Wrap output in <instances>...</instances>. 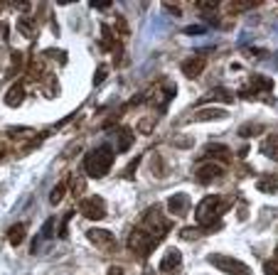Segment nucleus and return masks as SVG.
I'll return each instance as SVG.
<instances>
[{"label": "nucleus", "mask_w": 278, "mask_h": 275, "mask_svg": "<svg viewBox=\"0 0 278 275\" xmlns=\"http://www.w3.org/2000/svg\"><path fill=\"white\" fill-rule=\"evenodd\" d=\"M231 204H234V199L231 197H222V194H209V197H204L202 202L197 204L195 219H197V224H200V229H202L204 234L219 229V216Z\"/></svg>", "instance_id": "nucleus-1"}, {"label": "nucleus", "mask_w": 278, "mask_h": 275, "mask_svg": "<svg viewBox=\"0 0 278 275\" xmlns=\"http://www.w3.org/2000/svg\"><path fill=\"white\" fill-rule=\"evenodd\" d=\"M113 167V150L109 145H99L96 150H91L86 157H84V170L86 175L99 180V177H106Z\"/></svg>", "instance_id": "nucleus-2"}, {"label": "nucleus", "mask_w": 278, "mask_h": 275, "mask_svg": "<svg viewBox=\"0 0 278 275\" xmlns=\"http://www.w3.org/2000/svg\"><path fill=\"white\" fill-rule=\"evenodd\" d=\"M141 226H143L148 234H153L158 241L165 239L167 231L172 229V224L163 216V209H160V206H150L148 211L143 214V219H141Z\"/></svg>", "instance_id": "nucleus-3"}, {"label": "nucleus", "mask_w": 278, "mask_h": 275, "mask_svg": "<svg viewBox=\"0 0 278 275\" xmlns=\"http://www.w3.org/2000/svg\"><path fill=\"white\" fill-rule=\"evenodd\" d=\"M158 243H160V241L155 239L153 234H148L143 226H135V229L130 231V236H128V248L141 258H148L150 253L155 251Z\"/></svg>", "instance_id": "nucleus-4"}, {"label": "nucleus", "mask_w": 278, "mask_h": 275, "mask_svg": "<svg viewBox=\"0 0 278 275\" xmlns=\"http://www.w3.org/2000/svg\"><path fill=\"white\" fill-rule=\"evenodd\" d=\"M207 260H209V265H214V268H217V270H222L224 275H254V273H251V268H249L244 260H239V258H234V256L212 253Z\"/></svg>", "instance_id": "nucleus-5"}, {"label": "nucleus", "mask_w": 278, "mask_h": 275, "mask_svg": "<svg viewBox=\"0 0 278 275\" xmlns=\"http://www.w3.org/2000/svg\"><path fill=\"white\" fill-rule=\"evenodd\" d=\"M79 211L91 221H101L106 219V202L101 197H86L79 202Z\"/></svg>", "instance_id": "nucleus-6"}, {"label": "nucleus", "mask_w": 278, "mask_h": 275, "mask_svg": "<svg viewBox=\"0 0 278 275\" xmlns=\"http://www.w3.org/2000/svg\"><path fill=\"white\" fill-rule=\"evenodd\" d=\"M160 273L165 275H177L180 273V268H182V253L177 251V248H167L165 256L160 258Z\"/></svg>", "instance_id": "nucleus-7"}, {"label": "nucleus", "mask_w": 278, "mask_h": 275, "mask_svg": "<svg viewBox=\"0 0 278 275\" xmlns=\"http://www.w3.org/2000/svg\"><path fill=\"white\" fill-rule=\"evenodd\" d=\"M273 89V79H268V76H263V74H256V76H251V89H244L239 91L241 98H246V101H254V96L259 91H271Z\"/></svg>", "instance_id": "nucleus-8"}, {"label": "nucleus", "mask_w": 278, "mask_h": 275, "mask_svg": "<svg viewBox=\"0 0 278 275\" xmlns=\"http://www.w3.org/2000/svg\"><path fill=\"white\" fill-rule=\"evenodd\" d=\"M195 177H197V182H200V184H212L214 180L224 177V167L217 165V162H204V165L197 167Z\"/></svg>", "instance_id": "nucleus-9"}, {"label": "nucleus", "mask_w": 278, "mask_h": 275, "mask_svg": "<svg viewBox=\"0 0 278 275\" xmlns=\"http://www.w3.org/2000/svg\"><path fill=\"white\" fill-rule=\"evenodd\" d=\"M89 241H91L94 246H99L101 251H113L116 248V239H113L111 231H106V229H89Z\"/></svg>", "instance_id": "nucleus-10"}, {"label": "nucleus", "mask_w": 278, "mask_h": 275, "mask_svg": "<svg viewBox=\"0 0 278 275\" xmlns=\"http://www.w3.org/2000/svg\"><path fill=\"white\" fill-rule=\"evenodd\" d=\"M204 157H209L212 162H222V165H229L231 162V150L222 143H209V145L204 147Z\"/></svg>", "instance_id": "nucleus-11"}, {"label": "nucleus", "mask_w": 278, "mask_h": 275, "mask_svg": "<svg viewBox=\"0 0 278 275\" xmlns=\"http://www.w3.org/2000/svg\"><path fill=\"white\" fill-rule=\"evenodd\" d=\"M167 211H170L172 216H185L187 211H190V197H187L185 192L172 194V197L167 199Z\"/></svg>", "instance_id": "nucleus-12"}, {"label": "nucleus", "mask_w": 278, "mask_h": 275, "mask_svg": "<svg viewBox=\"0 0 278 275\" xmlns=\"http://www.w3.org/2000/svg\"><path fill=\"white\" fill-rule=\"evenodd\" d=\"M224 118H229V113L224 108H217V106H204V108H197V113H195V121H200V123H207V121H224Z\"/></svg>", "instance_id": "nucleus-13"}, {"label": "nucleus", "mask_w": 278, "mask_h": 275, "mask_svg": "<svg viewBox=\"0 0 278 275\" xmlns=\"http://www.w3.org/2000/svg\"><path fill=\"white\" fill-rule=\"evenodd\" d=\"M204 67H207V59H202V57H190V59L182 62V74H185L187 79H197L204 72Z\"/></svg>", "instance_id": "nucleus-14"}, {"label": "nucleus", "mask_w": 278, "mask_h": 275, "mask_svg": "<svg viewBox=\"0 0 278 275\" xmlns=\"http://www.w3.org/2000/svg\"><path fill=\"white\" fill-rule=\"evenodd\" d=\"M237 96L229 91V89H224V86H219V89H212L209 93H204L202 103H217V101H222V103H231Z\"/></svg>", "instance_id": "nucleus-15"}, {"label": "nucleus", "mask_w": 278, "mask_h": 275, "mask_svg": "<svg viewBox=\"0 0 278 275\" xmlns=\"http://www.w3.org/2000/svg\"><path fill=\"white\" fill-rule=\"evenodd\" d=\"M22 98H25V86L22 84H13L8 93H5V106H10V108H18L20 103H22Z\"/></svg>", "instance_id": "nucleus-16"}, {"label": "nucleus", "mask_w": 278, "mask_h": 275, "mask_svg": "<svg viewBox=\"0 0 278 275\" xmlns=\"http://www.w3.org/2000/svg\"><path fill=\"white\" fill-rule=\"evenodd\" d=\"M130 145H133V130L130 128L116 130V150L118 152H126V150H130Z\"/></svg>", "instance_id": "nucleus-17"}, {"label": "nucleus", "mask_w": 278, "mask_h": 275, "mask_svg": "<svg viewBox=\"0 0 278 275\" xmlns=\"http://www.w3.org/2000/svg\"><path fill=\"white\" fill-rule=\"evenodd\" d=\"M256 189H259V192H266V194H273L278 189V177H273V175L259 177V180H256Z\"/></svg>", "instance_id": "nucleus-18"}, {"label": "nucleus", "mask_w": 278, "mask_h": 275, "mask_svg": "<svg viewBox=\"0 0 278 275\" xmlns=\"http://www.w3.org/2000/svg\"><path fill=\"white\" fill-rule=\"evenodd\" d=\"M25 234H27V229H25V224H15V226H10V231H8V243L18 248L20 243L25 241Z\"/></svg>", "instance_id": "nucleus-19"}, {"label": "nucleus", "mask_w": 278, "mask_h": 275, "mask_svg": "<svg viewBox=\"0 0 278 275\" xmlns=\"http://www.w3.org/2000/svg\"><path fill=\"white\" fill-rule=\"evenodd\" d=\"M101 49H113L116 54H118V49H121V47H116V37H113L109 25H101Z\"/></svg>", "instance_id": "nucleus-20"}, {"label": "nucleus", "mask_w": 278, "mask_h": 275, "mask_svg": "<svg viewBox=\"0 0 278 275\" xmlns=\"http://www.w3.org/2000/svg\"><path fill=\"white\" fill-rule=\"evenodd\" d=\"M18 30L22 32V35L27 37V39H32L35 37V32H37V20L32 18H20L18 20Z\"/></svg>", "instance_id": "nucleus-21"}, {"label": "nucleus", "mask_w": 278, "mask_h": 275, "mask_svg": "<svg viewBox=\"0 0 278 275\" xmlns=\"http://www.w3.org/2000/svg\"><path fill=\"white\" fill-rule=\"evenodd\" d=\"M263 130L266 128H263L261 123H254V121H251V123H244L239 128V138H256V135H261Z\"/></svg>", "instance_id": "nucleus-22"}, {"label": "nucleus", "mask_w": 278, "mask_h": 275, "mask_svg": "<svg viewBox=\"0 0 278 275\" xmlns=\"http://www.w3.org/2000/svg\"><path fill=\"white\" fill-rule=\"evenodd\" d=\"M261 152H263L266 157H271V160H276V162H278V138L266 140V143L261 145Z\"/></svg>", "instance_id": "nucleus-23"}, {"label": "nucleus", "mask_w": 278, "mask_h": 275, "mask_svg": "<svg viewBox=\"0 0 278 275\" xmlns=\"http://www.w3.org/2000/svg\"><path fill=\"white\" fill-rule=\"evenodd\" d=\"M67 182H69V180H64V182H59L55 187V189H52V194H50V204H59L62 202V199H64V194H67Z\"/></svg>", "instance_id": "nucleus-24"}, {"label": "nucleus", "mask_w": 278, "mask_h": 275, "mask_svg": "<svg viewBox=\"0 0 278 275\" xmlns=\"http://www.w3.org/2000/svg\"><path fill=\"white\" fill-rule=\"evenodd\" d=\"M52 231H55V216H50V219L44 221V226H42V231H39L37 236L47 241V239H52Z\"/></svg>", "instance_id": "nucleus-25"}, {"label": "nucleus", "mask_w": 278, "mask_h": 275, "mask_svg": "<svg viewBox=\"0 0 278 275\" xmlns=\"http://www.w3.org/2000/svg\"><path fill=\"white\" fill-rule=\"evenodd\" d=\"M155 121L158 118H153V116H146L141 123H138V133H143V135H148L150 130H153V126H155Z\"/></svg>", "instance_id": "nucleus-26"}, {"label": "nucleus", "mask_w": 278, "mask_h": 275, "mask_svg": "<svg viewBox=\"0 0 278 275\" xmlns=\"http://www.w3.org/2000/svg\"><path fill=\"white\" fill-rule=\"evenodd\" d=\"M13 67H10V72H8V76H15L18 74V69H22V52H13Z\"/></svg>", "instance_id": "nucleus-27"}, {"label": "nucleus", "mask_w": 278, "mask_h": 275, "mask_svg": "<svg viewBox=\"0 0 278 275\" xmlns=\"http://www.w3.org/2000/svg\"><path fill=\"white\" fill-rule=\"evenodd\" d=\"M72 216H74V211H69V214L62 219V224H59V231H57V236H59V239H69V236H67V226H69Z\"/></svg>", "instance_id": "nucleus-28"}, {"label": "nucleus", "mask_w": 278, "mask_h": 275, "mask_svg": "<svg viewBox=\"0 0 278 275\" xmlns=\"http://www.w3.org/2000/svg\"><path fill=\"white\" fill-rule=\"evenodd\" d=\"M256 5H259V0H256V3H231L229 10H231V13H241V10H251V8H256Z\"/></svg>", "instance_id": "nucleus-29"}, {"label": "nucleus", "mask_w": 278, "mask_h": 275, "mask_svg": "<svg viewBox=\"0 0 278 275\" xmlns=\"http://www.w3.org/2000/svg\"><path fill=\"white\" fill-rule=\"evenodd\" d=\"M202 234H204L202 229H182V231H180V236H182V239H187V241H192V239H200Z\"/></svg>", "instance_id": "nucleus-30"}, {"label": "nucleus", "mask_w": 278, "mask_h": 275, "mask_svg": "<svg viewBox=\"0 0 278 275\" xmlns=\"http://www.w3.org/2000/svg\"><path fill=\"white\" fill-rule=\"evenodd\" d=\"M219 8V3L217 0H209V3H197V10L200 13H212V10H217Z\"/></svg>", "instance_id": "nucleus-31"}, {"label": "nucleus", "mask_w": 278, "mask_h": 275, "mask_svg": "<svg viewBox=\"0 0 278 275\" xmlns=\"http://www.w3.org/2000/svg\"><path fill=\"white\" fill-rule=\"evenodd\" d=\"M263 273H266V275H278V260H276V258L263 263Z\"/></svg>", "instance_id": "nucleus-32"}, {"label": "nucleus", "mask_w": 278, "mask_h": 275, "mask_svg": "<svg viewBox=\"0 0 278 275\" xmlns=\"http://www.w3.org/2000/svg\"><path fill=\"white\" fill-rule=\"evenodd\" d=\"M106 72H109L106 67H99V69H96V74H94V86L104 84V79H106Z\"/></svg>", "instance_id": "nucleus-33"}, {"label": "nucleus", "mask_w": 278, "mask_h": 275, "mask_svg": "<svg viewBox=\"0 0 278 275\" xmlns=\"http://www.w3.org/2000/svg\"><path fill=\"white\" fill-rule=\"evenodd\" d=\"M39 74H42V62H39V59H35V62L30 64V76H32V79H37Z\"/></svg>", "instance_id": "nucleus-34"}, {"label": "nucleus", "mask_w": 278, "mask_h": 275, "mask_svg": "<svg viewBox=\"0 0 278 275\" xmlns=\"http://www.w3.org/2000/svg\"><path fill=\"white\" fill-rule=\"evenodd\" d=\"M44 54H47V57H59V59H57V62H62V64H64V62H67V52H59V49H47V52H44Z\"/></svg>", "instance_id": "nucleus-35"}, {"label": "nucleus", "mask_w": 278, "mask_h": 275, "mask_svg": "<svg viewBox=\"0 0 278 275\" xmlns=\"http://www.w3.org/2000/svg\"><path fill=\"white\" fill-rule=\"evenodd\" d=\"M116 30H121V35H128V25L123 18H116Z\"/></svg>", "instance_id": "nucleus-36"}, {"label": "nucleus", "mask_w": 278, "mask_h": 275, "mask_svg": "<svg viewBox=\"0 0 278 275\" xmlns=\"http://www.w3.org/2000/svg\"><path fill=\"white\" fill-rule=\"evenodd\" d=\"M185 32H187V35H202L204 27H202V25H190V27H185Z\"/></svg>", "instance_id": "nucleus-37"}, {"label": "nucleus", "mask_w": 278, "mask_h": 275, "mask_svg": "<svg viewBox=\"0 0 278 275\" xmlns=\"http://www.w3.org/2000/svg\"><path fill=\"white\" fill-rule=\"evenodd\" d=\"M8 133H10V135H30L32 128H10Z\"/></svg>", "instance_id": "nucleus-38"}, {"label": "nucleus", "mask_w": 278, "mask_h": 275, "mask_svg": "<svg viewBox=\"0 0 278 275\" xmlns=\"http://www.w3.org/2000/svg\"><path fill=\"white\" fill-rule=\"evenodd\" d=\"M135 167H138V160H133V162H130V165L126 167V177H128V180H130V177H133V172H135Z\"/></svg>", "instance_id": "nucleus-39"}, {"label": "nucleus", "mask_w": 278, "mask_h": 275, "mask_svg": "<svg viewBox=\"0 0 278 275\" xmlns=\"http://www.w3.org/2000/svg\"><path fill=\"white\" fill-rule=\"evenodd\" d=\"M165 8H167V10H170V13H172V15H177V18L182 15V10H180V5L175 8V5H167V3H165Z\"/></svg>", "instance_id": "nucleus-40"}, {"label": "nucleus", "mask_w": 278, "mask_h": 275, "mask_svg": "<svg viewBox=\"0 0 278 275\" xmlns=\"http://www.w3.org/2000/svg\"><path fill=\"white\" fill-rule=\"evenodd\" d=\"M109 275H123V270H121V268H116V265H113L111 270H109Z\"/></svg>", "instance_id": "nucleus-41"}, {"label": "nucleus", "mask_w": 278, "mask_h": 275, "mask_svg": "<svg viewBox=\"0 0 278 275\" xmlns=\"http://www.w3.org/2000/svg\"><path fill=\"white\" fill-rule=\"evenodd\" d=\"M146 275H155V273H153V270H150V268H146Z\"/></svg>", "instance_id": "nucleus-42"}, {"label": "nucleus", "mask_w": 278, "mask_h": 275, "mask_svg": "<svg viewBox=\"0 0 278 275\" xmlns=\"http://www.w3.org/2000/svg\"><path fill=\"white\" fill-rule=\"evenodd\" d=\"M0 157H3V147H0Z\"/></svg>", "instance_id": "nucleus-43"}, {"label": "nucleus", "mask_w": 278, "mask_h": 275, "mask_svg": "<svg viewBox=\"0 0 278 275\" xmlns=\"http://www.w3.org/2000/svg\"><path fill=\"white\" fill-rule=\"evenodd\" d=\"M276 260H278V248H276Z\"/></svg>", "instance_id": "nucleus-44"}]
</instances>
